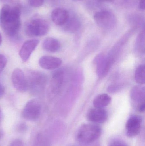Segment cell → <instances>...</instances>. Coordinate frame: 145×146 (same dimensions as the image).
Returning a JSON list of instances; mask_svg holds the SVG:
<instances>
[{
    "instance_id": "6da1fadb",
    "label": "cell",
    "mask_w": 145,
    "mask_h": 146,
    "mask_svg": "<svg viewBox=\"0 0 145 146\" xmlns=\"http://www.w3.org/2000/svg\"><path fill=\"white\" fill-rule=\"evenodd\" d=\"M18 3L13 6L4 4L0 11V23L2 29L6 34L10 36H16L21 26V7Z\"/></svg>"
},
{
    "instance_id": "7a4b0ae2",
    "label": "cell",
    "mask_w": 145,
    "mask_h": 146,
    "mask_svg": "<svg viewBox=\"0 0 145 146\" xmlns=\"http://www.w3.org/2000/svg\"><path fill=\"white\" fill-rule=\"evenodd\" d=\"M101 132V127L97 124H84L81 126L77 132V139L82 143H91L100 137Z\"/></svg>"
},
{
    "instance_id": "3957f363",
    "label": "cell",
    "mask_w": 145,
    "mask_h": 146,
    "mask_svg": "<svg viewBox=\"0 0 145 146\" xmlns=\"http://www.w3.org/2000/svg\"><path fill=\"white\" fill-rule=\"evenodd\" d=\"M49 30L47 21L41 19H35L29 21L26 25L25 32L30 37H37L46 35Z\"/></svg>"
},
{
    "instance_id": "277c9868",
    "label": "cell",
    "mask_w": 145,
    "mask_h": 146,
    "mask_svg": "<svg viewBox=\"0 0 145 146\" xmlns=\"http://www.w3.org/2000/svg\"><path fill=\"white\" fill-rule=\"evenodd\" d=\"M26 78L27 89L31 91L37 92L42 90L47 83V76L46 74L40 72L30 71L27 74Z\"/></svg>"
},
{
    "instance_id": "5b68a950",
    "label": "cell",
    "mask_w": 145,
    "mask_h": 146,
    "mask_svg": "<svg viewBox=\"0 0 145 146\" xmlns=\"http://www.w3.org/2000/svg\"><path fill=\"white\" fill-rule=\"evenodd\" d=\"M41 106L40 101L36 99L30 100L27 102L22 111V116L26 120L35 121L40 117Z\"/></svg>"
},
{
    "instance_id": "8992f818",
    "label": "cell",
    "mask_w": 145,
    "mask_h": 146,
    "mask_svg": "<svg viewBox=\"0 0 145 146\" xmlns=\"http://www.w3.org/2000/svg\"><path fill=\"white\" fill-rule=\"evenodd\" d=\"M94 19L100 27L104 29L114 27L117 22L116 18L114 14L107 10L97 12L94 15Z\"/></svg>"
},
{
    "instance_id": "52a82bcc",
    "label": "cell",
    "mask_w": 145,
    "mask_h": 146,
    "mask_svg": "<svg viewBox=\"0 0 145 146\" xmlns=\"http://www.w3.org/2000/svg\"><path fill=\"white\" fill-rule=\"evenodd\" d=\"M11 79L13 85L16 90L20 92H24L27 90L26 76L21 69L17 68L14 70Z\"/></svg>"
},
{
    "instance_id": "ba28073f",
    "label": "cell",
    "mask_w": 145,
    "mask_h": 146,
    "mask_svg": "<svg viewBox=\"0 0 145 146\" xmlns=\"http://www.w3.org/2000/svg\"><path fill=\"white\" fill-rule=\"evenodd\" d=\"M142 119L138 115L133 116L127 121L126 128L127 135L129 138L138 135L141 130Z\"/></svg>"
},
{
    "instance_id": "9c48e42d",
    "label": "cell",
    "mask_w": 145,
    "mask_h": 146,
    "mask_svg": "<svg viewBox=\"0 0 145 146\" xmlns=\"http://www.w3.org/2000/svg\"><path fill=\"white\" fill-rule=\"evenodd\" d=\"M39 43V40L33 39L27 40L23 44L20 50L19 56L24 62L28 60Z\"/></svg>"
},
{
    "instance_id": "30bf717a",
    "label": "cell",
    "mask_w": 145,
    "mask_h": 146,
    "mask_svg": "<svg viewBox=\"0 0 145 146\" xmlns=\"http://www.w3.org/2000/svg\"><path fill=\"white\" fill-rule=\"evenodd\" d=\"M62 63V60L60 58L48 56H42L39 60L40 66L47 70L56 69L61 66Z\"/></svg>"
},
{
    "instance_id": "8fae6325",
    "label": "cell",
    "mask_w": 145,
    "mask_h": 146,
    "mask_svg": "<svg viewBox=\"0 0 145 146\" xmlns=\"http://www.w3.org/2000/svg\"><path fill=\"white\" fill-rule=\"evenodd\" d=\"M89 121L95 123H103L106 121L108 115L106 111L101 108L91 109L87 113Z\"/></svg>"
},
{
    "instance_id": "7c38bea8",
    "label": "cell",
    "mask_w": 145,
    "mask_h": 146,
    "mask_svg": "<svg viewBox=\"0 0 145 146\" xmlns=\"http://www.w3.org/2000/svg\"><path fill=\"white\" fill-rule=\"evenodd\" d=\"M51 19L53 22L58 26L64 25L69 19L68 11L62 8H57L51 13Z\"/></svg>"
},
{
    "instance_id": "4fadbf2b",
    "label": "cell",
    "mask_w": 145,
    "mask_h": 146,
    "mask_svg": "<svg viewBox=\"0 0 145 146\" xmlns=\"http://www.w3.org/2000/svg\"><path fill=\"white\" fill-rule=\"evenodd\" d=\"M60 44L58 40L52 37L46 38L43 41L42 47L43 49L50 53H56L60 49Z\"/></svg>"
},
{
    "instance_id": "5bb4252c",
    "label": "cell",
    "mask_w": 145,
    "mask_h": 146,
    "mask_svg": "<svg viewBox=\"0 0 145 146\" xmlns=\"http://www.w3.org/2000/svg\"><path fill=\"white\" fill-rule=\"evenodd\" d=\"M111 98L106 94H102L97 96L93 101L95 108H101L109 105L111 101Z\"/></svg>"
},
{
    "instance_id": "9a60e30c",
    "label": "cell",
    "mask_w": 145,
    "mask_h": 146,
    "mask_svg": "<svg viewBox=\"0 0 145 146\" xmlns=\"http://www.w3.org/2000/svg\"><path fill=\"white\" fill-rule=\"evenodd\" d=\"M144 88L136 86L132 88L130 93L131 98L133 100L140 102L144 99Z\"/></svg>"
},
{
    "instance_id": "2e32d148",
    "label": "cell",
    "mask_w": 145,
    "mask_h": 146,
    "mask_svg": "<svg viewBox=\"0 0 145 146\" xmlns=\"http://www.w3.org/2000/svg\"><path fill=\"white\" fill-rule=\"evenodd\" d=\"M135 81L140 84H144L145 82V68L144 65L138 66L135 74Z\"/></svg>"
},
{
    "instance_id": "e0dca14e",
    "label": "cell",
    "mask_w": 145,
    "mask_h": 146,
    "mask_svg": "<svg viewBox=\"0 0 145 146\" xmlns=\"http://www.w3.org/2000/svg\"><path fill=\"white\" fill-rule=\"evenodd\" d=\"M65 24L66 30L70 32L77 31L80 26L78 21L75 19H71L70 20L69 19Z\"/></svg>"
},
{
    "instance_id": "ac0fdd59",
    "label": "cell",
    "mask_w": 145,
    "mask_h": 146,
    "mask_svg": "<svg viewBox=\"0 0 145 146\" xmlns=\"http://www.w3.org/2000/svg\"><path fill=\"white\" fill-rule=\"evenodd\" d=\"M7 63V60L3 55L0 54V73L5 68Z\"/></svg>"
},
{
    "instance_id": "d6986e66",
    "label": "cell",
    "mask_w": 145,
    "mask_h": 146,
    "mask_svg": "<svg viewBox=\"0 0 145 146\" xmlns=\"http://www.w3.org/2000/svg\"><path fill=\"white\" fill-rule=\"evenodd\" d=\"M44 0H28L30 6L34 7H39L43 4Z\"/></svg>"
},
{
    "instance_id": "ffe728a7",
    "label": "cell",
    "mask_w": 145,
    "mask_h": 146,
    "mask_svg": "<svg viewBox=\"0 0 145 146\" xmlns=\"http://www.w3.org/2000/svg\"><path fill=\"white\" fill-rule=\"evenodd\" d=\"M110 146H127V144L122 141L115 140L110 144Z\"/></svg>"
},
{
    "instance_id": "44dd1931",
    "label": "cell",
    "mask_w": 145,
    "mask_h": 146,
    "mask_svg": "<svg viewBox=\"0 0 145 146\" xmlns=\"http://www.w3.org/2000/svg\"><path fill=\"white\" fill-rule=\"evenodd\" d=\"M27 127L26 124L24 123H20L18 126V130L20 133L25 132L27 130Z\"/></svg>"
},
{
    "instance_id": "7402d4cb",
    "label": "cell",
    "mask_w": 145,
    "mask_h": 146,
    "mask_svg": "<svg viewBox=\"0 0 145 146\" xmlns=\"http://www.w3.org/2000/svg\"><path fill=\"white\" fill-rule=\"evenodd\" d=\"M9 146H24V144L22 141L17 139L13 141Z\"/></svg>"
},
{
    "instance_id": "603a6c76",
    "label": "cell",
    "mask_w": 145,
    "mask_h": 146,
    "mask_svg": "<svg viewBox=\"0 0 145 146\" xmlns=\"http://www.w3.org/2000/svg\"><path fill=\"white\" fill-rule=\"evenodd\" d=\"M5 88L2 84L0 83V98L3 96L5 93Z\"/></svg>"
},
{
    "instance_id": "cb8c5ba5",
    "label": "cell",
    "mask_w": 145,
    "mask_h": 146,
    "mask_svg": "<svg viewBox=\"0 0 145 146\" xmlns=\"http://www.w3.org/2000/svg\"><path fill=\"white\" fill-rule=\"evenodd\" d=\"M145 108V103L144 102H143V103H141V104L140 105L138 108V110L140 112H143L144 111Z\"/></svg>"
},
{
    "instance_id": "d4e9b609",
    "label": "cell",
    "mask_w": 145,
    "mask_h": 146,
    "mask_svg": "<svg viewBox=\"0 0 145 146\" xmlns=\"http://www.w3.org/2000/svg\"><path fill=\"white\" fill-rule=\"evenodd\" d=\"M140 7L141 9H145V0H140Z\"/></svg>"
},
{
    "instance_id": "484cf974",
    "label": "cell",
    "mask_w": 145,
    "mask_h": 146,
    "mask_svg": "<svg viewBox=\"0 0 145 146\" xmlns=\"http://www.w3.org/2000/svg\"><path fill=\"white\" fill-rule=\"evenodd\" d=\"M100 2H110L113 1L114 0H97Z\"/></svg>"
},
{
    "instance_id": "4316f807",
    "label": "cell",
    "mask_w": 145,
    "mask_h": 146,
    "mask_svg": "<svg viewBox=\"0 0 145 146\" xmlns=\"http://www.w3.org/2000/svg\"><path fill=\"white\" fill-rule=\"evenodd\" d=\"M12 0H0L1 2L3 3H7L11 1Z\"/></svg>"
},
{
    "instance_id": "83f0119b",
    "label": "cell",
    "mask_w": 145,
    "mask_h": 146,
    "mask_svg": "<svg viewBox=\"0 0 145 146\" xmlns=\"http://www.w3.org/2000/svg\"><path fill=\"white\" fill-rule=\"evenodd\" d=\"M2 119V113L1 110L0 109V123Z\"/></svg>"
},
{
    "instance_id": "f1b7e54d",
    "label": "cell",
    "mask_w": 145,
    "mask_h": 146,
    "mask_svg": "<svg viewBox=\"0 0 145 146\" xmlns=\"http://www.w3.org/2000/svg\"><path fill=\"white\" fill-rule=\"evenodd\" d=\"M2 42V38L1 35L0 33V45L1 44Z\"/></svg>"
},
{
    "instance_id": "f546056e",
    "label": "cell",
    "mask_w": 145,
    "mask_h": 146,
    "mask_svg": "<svg viewBox=\"0 0 145 146\" xmlns=\"http://www.w3.org/2000/svg\"><path fill=\"white\" fill-rule=\"evenodd\" d=\"M3 136V134L2 132L1 131H0V139H1Z\"/></svg>"
}]
</instances>
